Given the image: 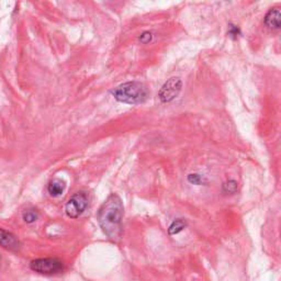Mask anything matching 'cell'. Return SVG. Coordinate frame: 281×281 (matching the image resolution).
<instances>
[{"instance_id": "obj_1", "label": "cell", "mask_w": 281, "mask_h": 281, "mask_svg": "<svg viewBox=\"0 0 281 281\" xmlns=\"http://www.w3.org/2000/svg\"><path fill=\"white\" fill-rule=\"evenodd\" d=\"M123 211L121 198L118 194L112 193L101 205L97 215L100 228L113 242L120 239L121 236Z\"/></svg>"}, {"instance_id": "obj_2", "label": "cell", "mask_w": 281, "mask_h": 281, "mask_svg": "<svg viewBox=\"0 0 281 281\" xmlns=\"http://www.w3.org/2000/svg\"><path fill=\"white\" fill-rule=\"evenodd\" d=\"M115 98L128 105H140L147 99L148 90L146 86L140 82H129L122 84L112 91Z\"/></svg>"}, {"instance_id": "obj_3", "label": "cell", "mask_w": 281, "mask_h": 281, "mask_svg": "<svg viewBox=\"0 0 281 281\" xmlns=\"http://www.w3.org/2000/svg\"><path fill=\"white\" fill-rule=\"evenodd\" d=\"M31 269L43 275L57 274L63 270V263L57 258H41L30 264Z\"/></svg>"}, {"instance_id": "obj_4", "label": "cell", "mask_w": 281, "mask_h": 281, "mask_svg": "<svg viewBox=\"0 0 281 281\" xmlns=\"http://www.w3.org/2000/svg\"><path fill=\"white\" fill-rule=\"evenodd\" d=\"M88 205V197L85 192H77L68 200L65 205V211L69 218L77 219L80 214H83Z\"/></svg>"}, {"instance_id": "obj_5", "label": "cell", "mask_w": 281, "mask_h": 281, "mask_svg": "<svg viewBox=\"0 0 281 281\" xmlns=\"http://www.w3.org/2000/svg\"><path fill=\"white\" fill-rule=\"evenodd\" d=\"M181 88H182V83L179 78L172 77L168 79L163 85V87L160 88L159 93H158V97H159L160 101L163 102V104H168V102H171L176 98V97H178V95L180 94Z\"/></svg>"}, {"instance_id": "obj_6", "label": "cell", "mask_w": 281, "mask_h": 281, "mask_svg": "<svg viewBox=\"0 0 281 281\" xmlns=\"http://www.w3.org/2000/svg\"><path fill=\"white\" fill-rule=\"evenodd\" d=\"M0 245L9 251H18L20 248V242L12 233L0 229Z\"/></svg>"}, {"instance_id": "obj_7", "label": "cell", "mask_w": 281, "mask_h": 281, "mask_svg": "<svg viewBox=\"0 0 281 281\" xmlns=\"http://www.w3.org/2000/svg\"><path fill=\"white\" fill-rule=\"evenodd\" d=\"M280 21H281V13L279 9H270L265 15V24L269 29L277 30L280 28Z\"/></svg>"}, {"instance_id": "obj_8", "label": "cell", "mask_w": 281, "mask_h": 281, "mask_svg": "<svg viewBox=\"0 0 281 281\" xmlns=\"http://www.w3.org/2000/svg\"><path fill=\"white\" fill-rule=\"evenodd\" d=\"M64 189H65L64 181L59 180V179H55V180H53V181H51L50 183H48L47 191H48V193L51 194V196L58 197V196H61V194L63 193Z\"/></svg>"}, {"instance_id": "obj_9", "label": "cell", "mask_w": 281, "mask_h": 281, "mask_svg": "<svg viewBox=\"0 0 281 281\" xmlns=\"http://www.w3.org/2000/svg\"><path fill=\"white\" fill-rule=\"evenodd\" d=\"M186 226H187V223L183 220H181V219L175 220L174 222H172L169 226L168 233H169V235H176L178 233H180L181 231L185 230Z\"/></svg>"}, {"instance_id": "obj_10", "label": "cell", "mask_w": 281, "mask_h": 281, "mask_svg": "<svg viewBox=\"0 0 281 281\" xmlns=\"http://www.w3.org/2000/svg\"><path fill=\"white\" fill-rule=\"evenodd\" d=\"M237 182L235 180H228L223 183V191L225 193H235L237 191Z\"/></svg>"}, {"instance_id": "obj_11", "label": "cell", "mask_w": 281, "mask_h": 281, "mask_svg": "<svg viewBox=\"0 0 281 281\" xmlns=\"http://www.w3.org/2000/svg\"><path fill=\"white\" fill-rule=\"evenodd\" d=\"M39 218V214H37L36 211L34 210H29L23 214V220L26 223H33Z\"/></svg>"}, {"instance_id": "obj_12", "label": "cell", "mask_w": 281, "mask_h": 281, "mask_svg": "<svg viewBox=\"0 0 281 281\" xmlns=\"http://www.w3.org/2000/svg\"><path fill=\"white\" fill-rule=\"evenodd\" d=\"M188 181L192 183V185L200 186V185H203V183L205 182V179L199 174H190L188 176Z\"/></svg>"}, {"instance_id": "obj_13", "label": "cell", "mask_w": 281, "mask_h": 281, "mask_svg": "<svg viewBox=\"0 0 281 281\" xmlns=\"http://www.w3.org/2000/svg\"><path fill=\"white\" fill-rule=\"evenodd\" d=\"M228 34L232 37V39H237V36L241 34V30H240V28L237 25L230 24Z\"/></svg>"}, {"instance_id": "obj_14", "label": "cell", "mask_w": 281, "mask_h": 281, "mask_svg": "<svg viewBox=\"0 0 281 281\" xmlns=\"http://www.w3.org/2000/svg\"><path fill=\"white\" fill-rule=\"evenodd\" d=\"M139 40L140 41V43H143V44H147V43L153 40L152 32H143V33L140 35Z\"/></svg>"}]
</instances>
